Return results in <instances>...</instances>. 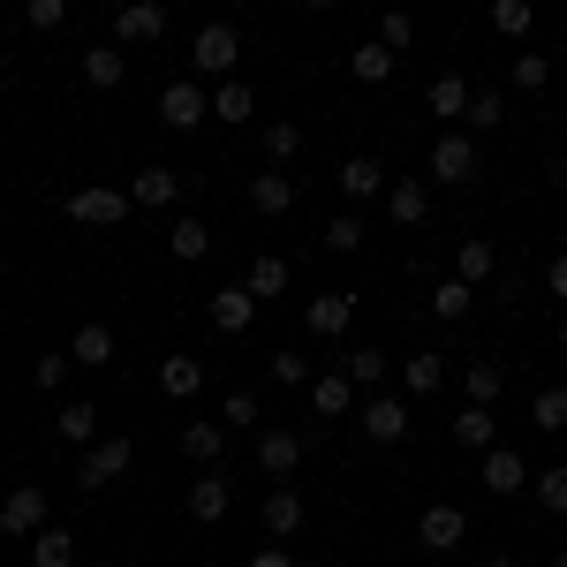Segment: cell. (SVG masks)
Returning a JSON list of instances; mask_svg holds the SVG:
<instances>
[{
	"instance_id": "cell-1",
	"label": "cell",
	"mask_w": 567,
	"mask_h": 567,
	"mask_svg": "<svg viewBox=\"0 0 567 567\" xmlns=\"http://www.w3.org/2000/svg\"><path fill=\"white\" fill-rule=\"evenodd\" d=\"M235 61H243V31H235V23H205V31L189 39V69H197V84H205V76L235 84Z\"/></svg>"
},
{
	"instance_id": "cell-2",
	"label": "cell",
	"mask_w": 567,
	"mask_h": 567,
	"mask_svg": "<svg viewBox=\"0 0 567 567\" xmlns=\"http://www.w3.org/2000/svg\"><path fill=\"white\" fill-rule=\"evenodd\" d=\"M61 213L76 219V227H122L136 205H130V189H114V182H84V189H69Z\"/></svg>"
},
{
	"instance_id": "cell-3",
	"label": "cell",
	"mask_w": 567,
	"mask_h": 567,
	"mask_svg": "<svg viewBox=\"0 0 567 567\" xmlns=\"http://www.w3.org/2000/svg\"><path fill=\"white\" fill-rule=\"evenodd\" d=\"M130 470H136V446H130V439H99V446L76 454V492H106V484L130 477Z\"/></svg>"
},
{
	"instance_id": "cell-4",
	"label": "cell",
	"mask_w": 567,
	"mask_h": 567,
	"mask_svg": "<svg viewBox=\"0 0 567 567\" xmlns=\"http://www.w3.org/2000/svg\"><path fill=\"white\" fill-rule=\"evenodd\" d=\"M303 454H310L303 432H288V424H258V470H265L272 484L296 477V470H303Z\"/></svg>"
},
{
	"instance_id": "cell-5",
	"label": "cell",
	"mask_w": 567,
	"mask_h": 567,
	"mask_svg": "<svg viewBox=\"0 0 567 567\" xmlns=\"http://www.w3.org/2000/svg\"><path fill=\"white\" fill-rule=\"evenodd\" d=\"M462 537H470V515H462L454 499H432V507L416 515V545H424V553H439V560H446Z\"/></svg>"
},
{
	"instance_id": "cell-6",
	"label": "cell",
	"mask_w": 567,
	"mask_h": 567,
	"mask_svg": "<svg viewBox=\"0 0 567 567\" xmlns=\"http://www.w3.org/2000/svg\"><path fill=\"white\" fill-rule=\"evenodd\" d=\"M159 122H167V130H205V122H213V99H205V84H197V76L167 84V91H159Z\"/></svg>"
},
{
	"instance_id": "cell-7",
	"label": "cell",
	"mask_w": 567,
	"mask_h": 567,
	"mask_svg": "<svg viewBox=\"0 0 567 567\" xmlns=\"http://www.w3.org/2000/svg\"><path fill=\"white\" fill-rule=\"evenodd\" d=\"M45 523H53V507H45V492H39V484H16V492L0 499V529H8V537H23V545H31V537H39Z\"/></svg>"
},
{
	"instance_id": "cell-8",
	"label": "cell",
	"mask_w": 567,
	"mask_h": 567,
	"mask_svg": "<svg viewBox=\"0 0 567 567\" xmlns=\"http://www.w3.org/2000/svg\"><path fill=\"white\" fill-rule=\"evenodd\" d=\"M355 416H363V439H371V446H401V439H409V401H401V393H371Z\"/></svg>"
},
{
	"instance_id": "cell-9",
	"label": "cell",
	"mask_w": 567,
	"mask_h": 567,
	"mask_svg": "<svg viewBox=\"0 0 567 567\" xmlns=\"http://www.w3.org/2000/svg\"><path fill=\"white\" fill-rule=\"evenodd\" d=\"M349 326H355V296L349 288H326L318 303H303V333L310 341H341Z\"/></svg>"
},
{
	"instance_id": "cell-10",
	"label": "cell",
	"mask_w": 567,
	"mask_h": 567,
	"mask_svg": "<svg viewBox=\"0 0 567 567\" xmlns=\"http://www.w3.org/2000/svg\"><path fill=\"white\" fill-rule=\"evenodd\" d=\"M341 197H349V205H379V197H386L393 189V175L386 167H379V159H371V152H355V159H341Z\"/></svg>"
},
{
	"instance_id": "cell-11",
	"label": "cell",
	"mask_w": 567,
	"mask_h": 567,
	"mask_svg": "<svg viewBox=\"0 0 567 567\" xmlns=\"http://www.w3.org/2000/svg\"><path fill=\"white\" fill-rule=\"evenodd\" d=\"M432 182H477V136L446 130L432 144Z\"/></svg>"
},
{
	"instance_id": "cell-12",
	"label": "cell",
	"mask_w": 567,
	"mask_h": 567,
	"mask_svg": "<svg viewBox=\"0 0 567 567\" xmlns=\"http://www.w3.org/2000/svg\"><path fill=\"white\" fill-rule=\"evenodd\" d=\"M152 39H167V8L159 0H130L114 16V45H152Z\"/></svg>"
},
{
	"instance_id": "cell-13",
	"label": "cell",
	"mask_w": 567,
	"mask_h": 567,
	"mask_svg": "<svg viewBox=\"0 0 567 567\" xmlns=\"http://www.w3.org/2000/svg\"><path fill=\"white\" fill-rule=\"evenodd\" d=\"M477 477H484V492H499V499H515V492H529V462L515 454V446H492L477 462Z\"/></svg>"
},
{
	"instance_id": "cell-14",
	"label": "cell",
	"mask_w": 567,
	"mask_h": 567,
	"mask_svg": "<svg viewBox=\"0 0 567 567\" xmlns=\"http://www.w3.org/2000/svg\"><path fill=\"white\" fill-rule=\"evenodd\" d=\"M130 189V205H144V213H167L182 197V175L175 167H136V182H122Z\"/></svg>"
},
{
	"instance_id": "cell-15",
	"label": "cell",
	"mask_w": 567,
	"mask_h": 567,
	"mask_svg": "<svg viewBox=\"0 0 567 567\" xmlns=\"http://www.w3.org/2000/svg\"><path fill=\"white\" fill-rule=\"evenodd\" d=\"M182 507H189V523H227V507H235V492H227V477H219V470H205V477L189 484V499H182Z\"/></svg>"
},
{
	"instance_id": "cell-16",
	"label": "cell",
	"mask_w": 567,
	"mask_h": 567,
	"mask_svg": "<svg viewBox=\"0 0 567 567\" xmlns=\"http://www.w3.org/2000/svg\"><path fill=\"white\" fill-rule=\"evenodd\" d=\"M386 219L393 227H424V219H432V182H393L386 189Z\"/></svg>"
},
{
	"instance_id": "cell-17",
	"label": "cell",
	"mask_w": 567,
	"mask_h": 567,
	"mask_svg": "<svg viewBox=\"0 0 567 567\" xmlns=\"http://www.w3.org/2000/svg\"><path fill=\"white\" fill-rule=\"evenodd\" d=\"M122 76H130V53L106 39V45H84V84L91 91H122Z\"/></svg>"
},
{
	"instance_id": "cell-18",
	"label": "cell",
	"mask_w": 567,
	"mask_h": 567,
	"mask_svg": "<svg viewBox=\"0 0 567 567\" xmlns=\"http://www.w3.org/2000/svg\"><path fill=\"white\" fill-rule=\"evenodd\" d=\"M454 446H470V454H492V446H499V416L462 401V409H454Z\"/></svg>"
},
{
	"instance_id": "cell-19",
	"label": "cell",
	"mask_w": 567,
	"mask_h": 567,
	"mask_svg": "<svg viewBox=\"0 0 567 567\" xmlns=\"http://www.w3.org/2000/svg\"><path fill=\"white\" fill-rule=\"evenodd\" d=\"M296 529H303V499H296L288 484H272V492H265V537H272V545H288Z\"/></svg>"
},
{
	"instance_id": "cell-20",
	"label": "cell",
	"mask_w": 567,
	"mask_h": 567,
	"mask_svg": "<svg viewBox=\"0 0 567 567\" xmlns=\"http://www.w3.org/2000/svg\"><path fill=\"white\" fill-rule=\"evenodd\" d=\"M213 326L227 333V341H235V333H250V326H258V303H250V288H219V296H213Z\"/></svg>"
},
{
	"instance_id": "cell-21",
	"label": "cell",
	"mask_w": 567,
	"mask_h": 567,
	"mask_svg": "<svg viewBox=\"0 0 567 567\" xmlns=\"http://www.w3.org/2000/svg\"><path fill=\"white\" fill-rule=\"evenodd\" d=\"M303 393H310V409H318L326 424H333V416H349V409H355V386L341 379V371H318V379H310Z\"/></svg>"
},
{
	"instance_id": "cell-22",
	"label": "cell",
	"mask_w": 567,
	"mask_h": 567,
	"mask_svg": "<svg viewBox=\"0 0 567 567\" xmlns=\"http://www.w3.org/2000/svg\"><path fill=\"white\" fill-rule=\"evenodd\" d=\"M250 213H265V219H280V213H296V182L280 175V167H265L258 182H250Z\"/></svg>"
},
{
	"instance_id": "cell-23",
	"label": "cell",
	"mask_w": 567,
	"mask_h": 567,
	"mask_svg": "<svg viewBox=\"0 0 567 567\" xmlns=\"http://www.w3.org/2000/svg\"><path fill=\"white\" fill-rule=\"evenodd\" d=\"M69 363H84V371H99V363H114V326H99V318H84V326H76V341H69Z\"/></svg>"
},
{
	"instance_id": "cell-24",
	"label": "cell",
	"mask_w": 567,
	"mask_h": 567,
	"mask_svg": "<svg viewBox=\"0 0 567 567\" xmlns=\"http://www.w3.org/2000/svg\"><path fill=\"white\" fill-rule=\"evenodd\" d=\"M424 99H432L439 122H470V99H477V91H470L462 76H454V69H446V76H432V91H424Z\"/></svg>"
},
{
	"instance_id": "cell-25",
	"label": "cell",
	"mask_w": 567,
	"mask_h": 567,
	"mask_svg": "<svg viewBox=\"0 0 567 567\" xmlns=\"http://www.w3.org/2000/svg\"><path fill=\"white\" fill-rule=\"evenodd\" d=\"M243 288H250V303H272V296H288V258H250V272H243Z\"/></svg>"
},
{
	"instance_id": "cell-26",
	"label": "cell",
	"mask_w": 567,
	"mask_h": 567,
	"mask_svg": "<svg viewBox=\"0 0 567 567\" xmlns=\"http://www.w3.org/2000/svg\"><path fill=\"white\" fill-rule=\"evenodd\" d=\"M341 379H349L355 393H363V386H386V349H371V341H355V349L341 355Z\"/></svg>"
},
{
	"instance_id": "cell-27",
	"label": "cell",
	"mask_w": 567,
	"mask_h": 567,
	"mask_svg": "<svg viewBox=\"0 0 567 567\" xmlns=\"http://www.w3.org/2000/svg\"><path fill=\"white\" fill-rule=\"evenodd\" d=\"M53 432L69 439L76 454H84V446H99V409H91V401H69V409L53 416Z\"/></svg>"
},
{
	"instance_id": "cell-28",
	"label": "cell",
	"mask_w": 567,
	"mask_h": 567,
	"mask_svg": "<svg viewBox=\"0 0 567 567\" xmlns=\"http://www.w3.org/2000/svg\"><path fill=\"white\" fill-rule=\"evenodd\" d=\"M401 386H409V393H439V386H446V355H439V349H416L409 363H401Z\"/></svg>"
},
{
	"instance_id": "cell-29",
	"label": "cell",
	"mask_w": 567,
	"mask_h": 567,
	"mask_svg": "<svg viewBox=\"0 0 567 567\" xmlns=\"http://www.w3.org/2000/svg\"><path fill=\"white\" fill-rule=\"evenodd\" d=\"M31 567H76V537L61 523H45L39 537H31Z\"/></svg>"
},
{
	"instance_id": "cell-30",
	"label": "cell",
	"mask_w": 567,
	"mask_h": 567,
	"mask_svg": "<svg viewBox=\"0 0 567 567\" xmlns=\"http://www.w3.org/2000/svg\"><path fill=\"white\" fill-rule=\"evenodd\" d=\"M197 386H205V363H197V355H167V363H159V393L189 401Z\"/></svg>"
},
{
	"instance_id": "cell-31",
	"label": "cell",
	"mask_w": 567,
	"mask_h": 567,
	"mask_svg": "<svg viewBox=\"0 0 567 567\" xmlns=\"http://www.w3.org/2000/svg\"><path fill=\"white\" fill-rule=\"evenodd\" d=\"M182 454H189L197 470H213L219 454H227V432H219V424H182Z\"/></svg>"
},
{
	"instance_id": "cell-32",
	"label": "cell",
	"mask_w": 567,
	"mask_h": 567,
	"mask_svg": "<svg viewBox=\"0 0 567 567\" xmlns=\"http://www.w3.org/2000/svg\"><path fill=\"white\" fill-rule=\"evenodd\" d=\"M462 393H470V409H492V401L507 393V371H499V363H470V371H462Z\"/></svg>"
},
{
	"instance_id": "cell-33",
	"label": "cell",
	"mask_w": 567,
	"mask_h": 567,
	"mask_svg": "<svg viewBox=\"0 0 567 567\" xmlns=\"http://www.w3.org/2000/svg\"><path fill=\"white\" fill-rule=\"evenodd\" d=\"M349 76H355V84H386V76H393V53H386L379 39H363V45L349 53Z\"/></svg>"
},
{
	"instance_id": "cell-34",
	"label": "cell",
	"mask_w": 567,
	"mask_h": 567,
	"mask_svg": "<svg viewBox=\"0 0 567 567\" xmlns=\"http://www.w3.org/2000/svg\"><path fill=\"white\" fill-rule=\"evenodd\" d=\"M250 114H258V91L243 84V76L213 91V122H250Z\"/></svg>"
},
{
	"instance_id": "cell-35",
	"label": "cell",
	"mask_w": 567,
	"mask_h": 567,
	"mask_svg": "<svg viewBox=\"0 0 567 567\" xmlns=\"http://www.w3.org/2000/svg\"><path fill=\"white\" fill-rule=\"evenodd\" d=\"M529 424H537V432H567V386H537L529 393Z\"/></svg>"
},
{
	"instance_id": "cell-36",
	"label": "cell",
	"mask_w": 567,
	"mask_h": 567,
	"mask_svg": "<svg viewBox=\"0 0 567 567\" xmlns=\"http://www.w3.org/2000/svg\"><path fill=\"white\" fill-rule=\"evenodd\" d=\"M492 265H499V250H492V243H477V235H470V243H462V250H454V280H470V288H477V280H492Z\"/></svg>"
},
{
	"instance_id": "cell-37",
	"label": "cell",
	"mask_w": 567,
	"mask_h": 567,
	"mask_svg": "<svg viewBox=\"0 0 567 567\" xmlns=\"http://www.w3.org/2000/svg\"><path fill=\"white\" fill-rule=\"evenodd\" d=\"M379 45H386L393 61H401V53L416 45V16H409V8H386V16H379Z\"/></svg>"
},
{
	"instance_id": "cell-38",
	"label": "cell",
	"mask_w": 567,
	"mask_h": 567,
	"mask_svg": "<svg viewBox=\"0 0 567 567\" xmlns=\"http://www.w3.org/2000/svg\"><path fill=\"white\" fill-rule=\"evenodd\" d=\"M529 499H537L545 515H567V462L560 470H537V477H529Z\"/></svg>"
},
{
	"instance_id": "cell-39",
	"label": "cell",
	"mask_w": 567,
	"mask_h": 567,
	"mask_svg": "<svg viewBox=\"0 0 567 567\" xmlns=\"http://www.w3.org/2000/svg\"><path fill=\"white\" fill-rule=\"evenodd\" d=\"M296 152H303V130H296V122H265V159H272L280 175H288Z\"/></svg>"
},
{
	"instance_id": "cell-40",
	"label": "cell",
	"mask_w": 567,
	"mask_h": 567,
	"mask_svg": "<svg viewBox=\"0 0 567 567\" xmlns=\"http://www.w3.org/2000/svg\"><path fill=\"white\" fill-rule=\"evenodd\" d=\"M167 250H175L182 265H197L205 250H213V235H205V219H175V235H167Z\"/></svg>"
},
{
	"instance_id": "cell-41",
	"label": "cell",
	"mask_w": 567,
	"mask_h": 567,
	"mask_svg": "<svg viewBox=\"0 0 567 567\" xmlns=\"http://www.w3.org/2000/svg\"><path fill=\"white\" fill-rule=\"evenodd\" d=\"M470 303H477V288H470V280H439V288H432V310L446 318V326H454V318H470Z\"/></svg>"
},
{
	"instance_id": "cell-42",
	"label": "cell",
	"mask_w": 567,
	"mask_h": 567,
	"mask_svg": "<svg viewBox=\"0 0 567 567\" xmlns=\"http://www.w3.org/2000/svg\"><path fill=\"white\" fill-rule=\"evenodd\" d=\"M545 84H553V61H545L537 45H523V53H515V91H529V99H537Z\"/></svg>"
},
{
	"instance_id": "cell-43",
	"label": "cell",
	"mask_w": 567,
	"mask_h": 567,
	"mask_svg": "<svg viewBox=\"0 0 567 567\" xmlns=\"http://www.w3.org/2000/svg\"><path fill=\"white\" fill-rule=\"evenodd\" d=\"M529 23H537L529 0H492V31H499V39H529Z\"/></svg>"
},
{
	"instance_id": "cell-44",
	"label": "cell",
	"mask_w": 567,
	"mask_h": 567,
	"mask_svg": "<svg viewBox=\"0 0 567 567\" xmlns=\"http://www.w3.org/2000/svg\"><path fill=\"white\" fill-rule=\"evenodd\" d=\"M326 250H341V258L363 250V213H333L326 219Z\"/></svg>"
},
{
	"instance_id": "cell-45",
	"label": "cell",
	"mask_w": 567,
	"mask_h": 567,
	"mask_svg": "<svg viewBox=\"0 0 567 567\" xmlns=\"http://www.w3.org/2000/svg\"><path fill=\"white\" fill-rule=\"evenodd\" d=\"M499 122H507V99H499V91L484 84L477 99H470V130H499Z\"/></svg>"
},
{
	"instance_id": "cell-46",
	"label": "cell",
	"mask_w": 567,
	"mask_h": 567,
	"mask_svg": "<svg viewBox=\"0 0 567 567\" xmlns=\"http://www.w3.org/2000/svg\"><path fill=\"white\" fill-rule=\"evenodd\" d=\"M272 379H280V386H310L318 371H310V355H303V349H280V355H272Z\"/></svg>"
},
{
	"instance_id": "cell-47",
	"label": "cell",
	"mask_w": 567,
	"mask_h": 567,
	"mask_svg": "<svg viewBox=\"0 0 567 567\" xmlns=\"http://www.w3.org/2000/svg\"><path fill=\"white\" fill-rule=\"evenodd\" d=\"M23 23L31 31H61L69 23V0H23Z\"/></svg>"
},
{
	"instance_id": "cell-48",
	"label": "cell",
	"mask_w": 567,
	"mask_h": 567,
	"mask_svg": "<svg viewBox=\"0 0 567 567\" xmlns=\"http://www.w3.org/2000/svg\"><path fill=\"white\" fill-rule=\"evenodd\" d=\"M219 416H227V424H258V393H250V386H235L227 401H219Z\"/></svg>"
},
{
	"instance_id": "cell-49",
	"label": "cell",
	"mask_w": 567,
	"mask_h": 567,
	"mask_svg": "<svg viewBox=\"0 0 567 567\" xmlns=\"http://www.w3.org/2000/svg\"><path fill=\"white\" fill-rule=\"evenodd\" d=\"M61 379H69V355H39V363H31V386H61Z\"/></svg>"
},
{
	"instance_id": "cell-50",
	"label": "cell",
	"mask_w": 567,
	"mask_h": 567,
	"mask_svg": "<svg viewBox=\"0 0 567 567\" xmlns=\"http://www.w3.org/2000/svg\"><path fill=\"white\" fill-rule=\"evenodd\" d=\"M250 567H296V553H288V545H258V553H250Z\"/></svg>"
},
{
	"instance_id": "cell-51",
	"label": "cell",
	"mask_w": 567,
	"mask_h": 567,
	"mask_svg": "<svg viewBox=\"0 0 567 567\" xmlns=\"http://www.w3.org/2000/svg\"><path fill=\"white\" fill-rule=\"evenodd\" d=\"M545 288H553V296H560V303H567V250H560V258H553V265H545Z\"/></svg>"
},
{
	"instance_id": "cell-52",
	"label": "cell",
	"mask_w": 567,
	"mask_h": 567,
	"mask_svg": "<svg viewBox=\"0 0 567 567\" xmlns=\"http://www.w3.org/2000/svg\"><path fill=\"white\" fill-rule=\"evenodd\" d=\"M545 567H567V553H553V560H545Z\"/></svg>"
},
{
	"instance_id": "cell-53",
	"label": "cell",
	"mask_w": 567,
	"mask_h": 567,
	"mask_svg": "<svg viewBox=\"0 0 567 567\" xmlns=\"http://www.w3.org/2000/svg\"><path fill=\"white\" fill-rule=\"evenodd\" d=\"M560 355H567V318H560Z\"/></svg>"
},
{
	"instance_id": "cell-54",
	"label": "cell",
	"mask_w": 567,
	"mask_h": 567,
	"mask_svg": "<svg viewBox=\"0 0 567 567\" xmlns=\"http://www.w3.org/2000/svg\"><path fill=\"white\" fill-rule=\"evenodd\" d=\"M484 567H515V560H484Z\"/></svg>"
},
{
	"instance_id": "cell-55",
	"label": "cell",
	"mask_w": 567,
	"mask_h": 567,
	"mask_svg": "<svg viewBox=\"0 0 567 567\" xmlns=\"http://www.w3.org/2000/svg\"><path fill=\"white\" fill-rule=\"evenodd\" d=\"M560 182H567V159H560Z\"/></svg>"
},
{
	"instance_id": "cell-56",
	"label": "cell",
	"mask_w": 567,
	"mask_h": 567,
	"mask_svg": "<svg viewBox=\"0 0 567 567\" xmlns=\"http://www.w3.org/2000/svg\"><path fill=\"white\" fill-rule=\"evenodd\" d=\"M0 69H8V53H0Z\"/></svg>"
}]
</instances>
